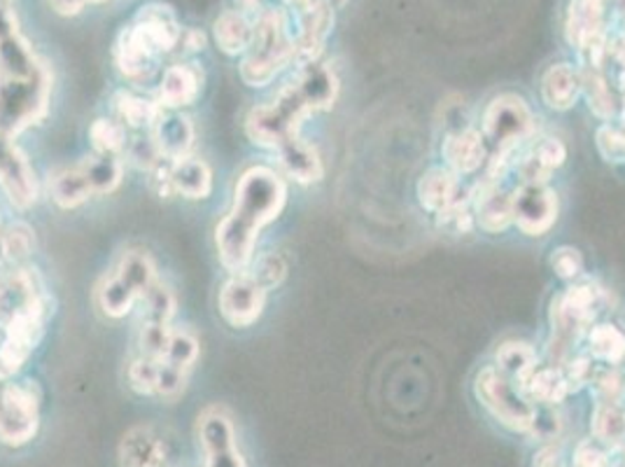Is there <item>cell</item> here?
Returning <instances> with one entry per match:
<instances>
[{
  "mask_svg": "<svg viewBox=\"0 0 625 467\" xmlns=\"http://www.w3.org/2000/svg\"><path fill=\"white\" fill-rule=\"evenodd\" d=\"M80 164L89 178V185H92L94 194H110L119 188L124 167H121V161L117 159V155H96V157L80 161Z\"/></svg>",
  "mask_w": 625,
  "mask_h": 467,
  "instance_id": "cell-36",
  "label": "cell"
},
{
  "mask_svg": "<svg viewBox=\"0 0 625 467\" xmlns=\"http://www.w3.org/2000/svg\"><path fill=\"white\" fill-rule=\"evenodd\" d=\"M255 35V24L247 22V17L239 10H229L220 14L215 22V40L224 54H245Z\"/></svg>",
  "mask_w": 625,
  "mask_h": 467,
  "instance_id": "cell-32",
  "label": "cell"
},
{
  "mask_svg": "<svg viewBox=\"0 0 625 467\" xmlns=\"http://www.w3.org/2000/svg\"><path fill=\"white\" fill-rule=\"evenodd\" d=\"M518 389L539 407H555L570 395L565 376L553 364L551 368H537L523 383H518Z\"/></svg>",
  "mask_w": 625,
  "mask_h": 467,
  "instance_id": "cell-28",
  "label": "cell"
},
{
  "mask_svg": "<svg viewBox=\"0 0 625 467\" xmlns=\"http://www.w3.org/2000/svg\"><path fill=\"white\" fill-rule=\"evenodd\" d=\"M460 192V180L448 167H432L419 180L421 206L434 215L444 213Z\"/></svg>",
  "mask_w": 625,
  "mask_h": 467,
  "instance_id": "cell-24",
  "label": "cell"
},
{
  "mask_svg": "<svg viewBox=\"0 0 625 467\" xmlns=\"http://www.w3.org/2000/svg\"><path fill=\"white\" fill-rule=\"evenodd\" d=\"M0 3H6V6H10V0H0Z\"/></svg>",
  "mask_w": 625,
  "mask_h": 467,
  "instance_id": "cell-57",
  "label": "cell"
},
{
  "mask_svg": "<svg viewBox=\"0 0 625 467\" xmlns=\"http://www.w3.org/2000/svg\"><path fill=\"white\" fill-rule=\"evenodd\" d=\"M50 66L31 77H0V134L10 138L38 125L50 110Z\"/></svg>",
  "mask_w": 625,
  "mask_h": 467,
  "instance_id": "cell-4",
  "label": "cell"
},
{
  "mask_svg": "<svg viewBox=\"0 0 625 467\" xmlns=\"http://www.w3.org/2000/svg\"><path fill=\"white\" fill-rule=\"evenodd\" d=\"M50 194L54 204L61 209H77L85 204L87 199L94 197V190L89 185V178L82 169V164L59 169L50 178Z\"/></svg>",
  "mask_w": 625,
  "mask_h": 467,
  "instance_id": "cell-29",
  "label": "cell"
},
{
  "mask_svg": "<svg viewBox=\"0 0 625 467\" xmlns=\"http://www.w3.org/2000/svg\"><path fill=\"white\" fill-rule=\"evenodd\" d=\"M19 31V22H17V14L10 10V6L0 3V38Z\"/></svg>",
  "mask_w": 625,
  "mask_h": 467,
  "instance_id": "cell-51",
  "label": "cell"
},
{
  "mask_svg": "<svg viewBox=\"0 0 625 467\" xmlns=\"http://www.w3.org/2000/svg\"><path fill=\"white\" fill-rule=\"evenodd\" d=\"M197 360H199V339L190 330H173L169 349H166L161 362L182 374H190Z\"/></svg>",
  "mask_w": 625,
  "mask_h": 467,
  "instance_id": "cell-37",
  "label": "cell"
},
{
  "mask_svg": "<svg viewBox=\"0 0 625 467\" xmlns=\"http://www.w3.org/2000/svg\"><path fill=\"white\" fill-rule=\"evenodd\" d=\"M131 389L142 395H157L159 385V360L138 358L129 368Z\"/></svg>",
  "mask_w": 625,
  "mask_h": 467,
  "instance_id": "cell-43",
  "label": "cell"
},
{
  "mask_svg": "<svg viewBox=\"0 0 625 467\" xmlns=\"http://www.w3.org/2000/svg\"><path fill=\"white\" fill-rule=\"evenodd\" d=\"M287 204L285 180L268 167L247 169L234 190V206L215 230L218 255L226 272L243 274L255 262L259 232L274 222Z\"/></svg>",
  "mask_w": 625,
  "mask_h": 467,
  "instance_id": "cell-1",
  "label": "cell"
},
{
  "mask_svg": "<svg viewBox=\"0 0 625 467\" xmlns=\"http://www.w3.org/2000/svg\"><path fill=\"white\" fill-rule=\"evenodd\" d=\"M530 433H534L539 439H553L560 433V416L553 412V407L537 410Z\"/></svg>",
  "mask_w": 625,
  "mask_h": 467,
  "instance_id": "cell-49",
  "label": "cell"
},
{
  "mask_svg": "<svg viewBox=\"0 0 625 467\" xmlns=\"http://www.w3.org/2000/svg\"><path fill=\"white\" fill-rule=\"evenodd\" d=\"M612 0H570L565 33L570 45L579 50L589 68H602L610 56L607 19Z\"/></svg>",
  "mask_w": 625,
  "mask_h": 467,
  "instance_id": "cell-7",
  "label": "cell"
},
{
  "mask_svg": "<svg viewBox=\"0 0 625 467\" xmlns=\"http://www.w3.org/2000/svg\"><path fill=\"white\" fill-rule=\"evenodd\" d=\"M40 404L29 383H0V442L24 446L38 435Z\"/></svg>",
  "mask_w": 625,
  "mask_h": 467,
  "instance_id": "cell-9",
  "label": "cell"
},
{
  "mask_svg": "<svg viewBox=\"0 0 625 467\" xmlns=\"http://www.w3.org/2000/svg\"><path fill=\"white\" fill-rule=\"evenodd\" d=\"M89 138L98 155H117L127 146V127L117 119L100 117L89 127Z\"/></svg>",
  "mask_w": 625,
  "mask_h": 467,
  "instance_id": "cell-39",
  "label": "cell"
},
{
  "mask_svg": "<svg viewBox=\"0 0 625 467\" xmlns=\"http://www.w3.org/2000/svg\"><path fill=\"white\" fill-rule=\"evenodd\" d=\"M513 222L528 236H544L558 220V194L549 185H520L511 192Z\"/></svg>",
  "mask_w": 625,
  "mask_h": 467,
  "instance_id": "cell-13",
  "label": "cell"
},
{
  "mask_svg": "<svg viewBox=\"0 0 625 467\" xmlns=\"http://www.w3.org/2000/svg\"><path fill=\"white\" fill-rule=\"evenodd\" d=\"M203 75L194 64H173L163 71L157 92V104L161 108H184L192 106L201 94Z\"/></svg>",
  "mask_w": 625,
  "mask_h": 467,
  "instance_id": "cell-21",
  "label": "cell"
},
{
  "mask_svg": "<svg viewBox=\"0 0 625 467\" xmlns=\"http://www.w3.org/2000/svg\"><path fill=\"white\" fill-rule=\"evenodd\" d=\"M572 467H614L612 452L595 439H583L572 458Z\"/></svg>",
  "mask_w": 625,
  "mask_h": 467,
  "instance_id": "cell-44",
  "label": "cell"
},
{
  "mask_svg": "<svg viewBox=\"0 0 625 467\" xmlns=\"http://www.w3.org/2000/svg\"><path fill=\"white\" fill-rule=\"evenodd\" d=\"M472 206L476 211L478 227L488 234L507 232L513 225V206L511 192L499 190V182L492 178H484L474 192L469 194Z\"/></svg>",
  "mask_w": 625,
  "mask_h": 467,
  "instance_id": "cell-18",
  "label": "cell"
},
{
  "mask_svg": "<svg viewBox=\"0 0 625 467\" xmlns=\"http://www.w3.org/2000/svg\"><path fill=\"white\" fill-rule=\"evenodd\" d=\"M134 24L152 40L155 47L161 54H169L180 45L182 29L178 24L176 12L169 6L163 3L142 6L134 19Z\"/></svg>",
  "mask_w": 625,
  "mask_h": 467,
  "instance_id": "cell-22",
  "label": "cell"
},
{
  "mask_svg": "<svg viewBox=\"0 0 625 467\" xmlns=\"http://www.w3.org/2000/svg\"><path fill=\"white\" fill-rule=\"evenodd\" d=\"M331 29H335V6H331L329 0H310V3L299 6L295 61L301 68L318 64Z\"/></svg>",
  "mask_w": 625,
  "mask_h": 467,
  "instance_id": "cell-12",
  "label": "cell"
},
{
  "mask_svg": "<svg viewBox=\"0 0 625 467\" xmlns=\"http://www.w3.org/2000/svg\"><path fill=\"white\" fill-rule=\"evenodd\" d=\"M199 437L205 452V467H247L236 446L234 423L222 410H208L199 418Z\"/></svg>",
  "mask_w": 625,
  "mask_h": 467,
  "instance_id": "cell-16",
  "label": "cell"
},
{
  "mask_svg": "<svg viewBox=\"0 0 625 467\" xmlns=\"http://www.w3.org/2000/svg\"><path fill=\"white\" fill-rule=\"evenodd\" d=\"M551 267H553V272L562 280H576L581 276V272H583V257H581V253L576 248L562 246V248L553 251Z\"/></svg>",
  "mask_w": 625,
  "mask_h": 467,
  "instance_id": "cell-47",
  "label": "cell"
},
{
  "mask_svg": "<svg viewBox=\"0 0 625 467\" xmlns=\"http://www.w3.org/2000/svg\"><path fill=\"white\" fill-rule=\"evenodd\" d=\"M612 8L618 12V17L625 22V0H612Z\"/></svg>",
  "mask_w": 625,
  "mask_h": 467,
  "instance_id": "cell-54",
  "label": "cell"
},
{
  "mask_svg": "<svg viewBox=\"0 0 625 467\" xmlns=\"http://www.w3.org/2000/svg\"><path fill=\"white\" fill-rule=\"evenodd\" d=\"M589 351L593 360L610 364V368H621L625 362V332L612 322L593 325L589 330Z\"/></svg>",
  "mask_w": 625,
  "mask_h": 467,
  "instance_id": "cell-34",
  "label": "cell"
},
{
  "mask_svg": "<svg viewBox=\"0 0 625 467\" xmlns=\"http://www.w3.org/2000/svg\"><path fill=\"white\" fill-rule=\"evenodd\" d=\"M484 138L497 152H513L534 134V115L518 94H499L484 110Z\"/></svg>",
  "mask_w": 625,
  "mask_h": 467,
  "instance_id": "cell-8",
  "label": "cell"
},
{
  "mask_svg": "<svg viewBox=\"0 0 625 467\" xmlns=\"http://www.w3.org/2000/svg\"><path fill=\"white\" fill-rule=\"evenodd\" d=\"M176 316V295L163 283H155L152 290L142 297V322L171 325Z\"/></svg>",
  "mask_w": 625,
  "mask_h": 467,
  "instance_id": "cell-40",
  "label": "cell"
},
{
  "mask_svg": "<svg viewBox=\"0 0 625 467\" xmlns=\"http://www.w3.org/2000/svg\"><path fill=\"white\" fill-rule=\"evenodd\" d=\"M115 110L124 127H131V129L148 127L150 129L163 108L157 104V100L136 96L131 92H119L115 96Z\"/></svg>",
  "mask_w": 625,
  "mask_h": 467,
  "instance_id": "cell-35",
  "label": "cell"
},
{
  "mask_svg": "<svg viewBox=\"0 0 625 467\" xmlns=\"http://www.w3.org/2000/svg\"><path fill=\"white\" fill-rule=\"evenodd\" d=\"M35 246V234L27 225V222H12L3 232H0V255L8 264H19L33 253Z\"/></svg>",
  "mask_w": 625,
  "mask_h": 467,
  "instance_id": "cell-38",
  "label": "cell"
},
{
  "mask_svg": "<svg viewBox=\"0 0 625 467\" xmlns=\"http://www.w3.org/2000/svg\"><path fill=\"white\" fill-rule=\"evenodd\" d=\"M280 157V167L283 171L292 178L301 182V185H310V182H318L325 173L322 169V159L318 155V150L308 146L306 140L297 138V140H289L287 146H283L278 150Z\"/></svg>",
  "mask_w": 625,
  "mask_h": 467,
  "instance_id": "cell-27",
  "label": "cell"
},
{
  "mask_svg": "<svg viewBox=\"0 0 625 467\" xmlns=\"http://www.w3.org/2000/svg\"><path fill=\"white\" fill-rule=\"evenodd\" d=\"M247 274L253 276V278L259 283V286L268 293V290L278 288L280 283L285 280V276H287V264H285V259H283L278 253H268V255L259 257L257 262L250 264Z\"/></svg>",
  "mask_w": 625,
  "mask_h": 467,
  "instance_id": "cell-41",
  "label": "cell"
},
{
  "mask_svg": "<svg viewBox=\"0 0 625 467\" xmlns=\"http://www.w3.org/2000/svg\"><path fill=\"white\" fill-rule=\"evenodd\" d=\"M171 185L173 192L187 199H205L213 192V171L203 159L197 157H182L171 161Z\"/></svg>",
  "mask_w": 625,
  "mask_h": 467,
  "instance_id": "cell-25",
  "label": "cell"
},
{
  "mask_svg": "<svg viewBox=\"0 0 625 467\" xmlns=\"http://www.w3.org/2000/svg\"><path fill=\"white\" fill-rule=\"evenodd\" d=\"M442 157L446 167L457 176H469L476 173L486 164V138L481 131L476 129H463V131H451L446 134L442 144Z\"/></svg>",
  "mask_w": 625,
  "mask_h": 467,
  "instance_id": "cell-19",
  "label": "cell"
},
{
  "mask_svg": "<svg viewBox=\"0 0 625 467\" xmlns=\"http://www.w3.org/2000/svg\"><path fill=\"white\" fill-rule=\"evenodd\" d=\"M203 45H205V38H203L201 31H197V29H184L178 47L184 50V52H199V50H203Z\"/></svg>",
  "mask_w": 625,
  "mask_h": 467,
  "instance_id": "cell-50",
  "label": "cell"
},
{
  "mask_svg": "<svg viewBox=\"0 0 625 467\" xmlns=\"http://www.w3.org/2000/svg\"><path fill=\"white\" fill-rule=\"evenodd\" d=\"M157 283V264L145 251L124 253L115 272L100 283L96 299L108 318H124Z\"/></svg>",
  "mask_w": 625,
  "mask_h": 467,
  "instance_id": "cell-5",
  "label": "cell"
},
{
  "mask_svg": "<svg viewBox=\"0 0 625 467\" xmlns=\"http://www.w3.org/2000/svg\"><path fill=\"white\" fill-rule=\"evenodd\" d=\"M312 106L297 83H289L274 100L257 106L247 115V136L253 144L271 150H280L289 140L301 138V127Z\"/></svg>",
  "mask_w": 625,
  "mask_h": 467,
  "instance_id": "cell-3",
  "label": "cell"
},
{
  "mask_svg": "<svg viewBox=\"0 0 625 467\" xmlns=\"http://www.w3.org/2000/svg\"><path fill=\"white\" fill-rule=\"evenodd\" d=\"M31 314L52 316V301L40 274L19 267L0 276V328L19 316Z\"/></svg>",
  "mask_w": 625,
  "mask_h": 467,
  "instance_id": "cell-10",
  "label": "cell"
},
{
  "mask_svg": "<svg viewBox=\"0 0 625 467\" xmlns=\"http://www.w3.org/2000/svg\"><path fill=\"white\" fill-rule=\"evenodd\" d=\"M558 467H562V465H558Z\"/></svg>",
  "mask_w": 625,
  "mask_h": 467,
  "instance_id": "cell-58",
  "label": "cell"
},
{
  "mask_svg": "<svg viewBox=\"0 0 625 467\" xmlns=\"http://www.w3.org/2000/svg\"><path fill=\"white\" fill-rule=\"evenodd\" d=\"M579 73H581V94L586 96L589 108L602 121H610L618 113V100L614 96L612 85L607 83V77L602 75V68L583 66Z\"/></svg>",
  "mask_w": 625,
  "mask_h": 467,
  "instance_id": "cell-33",
  "label": "cell"
},
{
  "mask_svg": "<svg viewBox=\"0 0 625 467\" xmlns=\"http://www.w3.org/2000/svg\"><path fill=\"white\" fill-rule=\"evenodd\" d=\"M163 54L155 47L152 40L145 35L134 22L124 26L115 45V64L124 77L134 79V83H145L159 66V59Z\"/></svg>",
  "mask_w": 625,
  "mask_h": 467,
  "instance_id": "cell-17",
  "label": "cell"
},
{
  "mask_svg": "<svg viewBox=\"0 0 625 467\" xmlns=\"http://www.w3.org/2000/svg\"><path fill=\"white\" fill-rule=\"evenodd\" d=\"M474 395L502 428L511 433H530L537 407L495 364L476 374Z\"/></svg>",
  "mask_w": 625,
  "mask_h": 467,
  "instance_id": "cell-6",
  "label": "cell"
},
{
  "mask_svg": "<svg viewBox=\"0 0 625 467\" xmlns=\"http://www.w3.org/2000/svg\"><path fill=\"white\" fill-rule=\"evenodd\" d=\"M562 376H565V383L570 393H576L581 389H586V385L593 381V360L589 355H579V358H570L565 364H562Z\"/></svg>",
  "mask_w": 625,
  "mask_h": 467,
  "instance_id": "cell-45",
  "label": "cell"
},
{
  "mask_svg": "<svg viewBox=\"0 0 625 467\" xmlns=\"http://www.w3.org/2000/svg\"><path fill=\"white\" fill-rule=\"evenodd\" d=\"M150 138L161 155V159H182L194 146V125L190 117L184 115H161L155 119V125L150 127Z\"/></svg>",
  "mask_w": 625,
  "mask_h": 467,
  "instance_id": "cell-20",
  "label": "cell"
},
{
  "mask_svg": "<svg viewBox=\"0 0 625 467\" xmlns=\"http://www.w3.org/2000/svg\"><path fill=\"white\" fill-rule=\"evenodd\" d=\"M532 150H534V155L539 157L541 164H544L551 173H553L555 169H560L562 164H565V159H568V148L562 146L558 138H544V140H541V144L534 146Z\"/></svg>",
  "mask_w": 625,
  "mask_h": 467,
  "instance_id": "cell-48",
  "label": "cell"
},
{
  "mask_svg": "<svg viewBox=\"0 0 625 467\" xmlns=\"http://www.w3.org/2000/svg\"><path fill=\"white\" fill-rule=\"evenodd\" d=\"M0 188L17 209H31L38 199V180L14 138L0 134Z\"/></svg>",
  "mask_w": 625,
  "mask_h": 467,
  "instance_id": "cell-15",
  "label": "cell"
},
{
  "mask_svg": "<svg viewBox=\"0 0 625 467\" xmlns=\"http://www.w3.org/2000/svg\"><path fill=\"white\" fill-rule=\"evenodd\" d=\"M236 3H239V8H241L243 12H253V10L259 8L262 0H236Z\"/></svg>",
  "mask_w": 625,
  "mask_h": 467,
  "instance_id": "cell-53",
  "label": "cell"
},
{
  "mask_svg": "<svg viewBox=\"0 0 625 467\" xmlns=\"http://www.w3.org/2000/svg\"><path fill=\"white\" fill-rule=\"evenodd\" d=\"M285 3H295V6H306L310 0H285Z\"/></svg>",
  "mask_w": 625,
  "mask_h": 467,
  "instance_id": "cell-55",
  "label": "cell"
},
{
  "mask_svg": "<svg viewBox=\"0 0 625 467\" xmlns=\"http://www.w3.org/2000/svg\"><path fill=\"white\" fill-rule=\"evenodd\" d=\"M618 113H621V119H623V127H625V104H623V108H618Z\"/></svg>",
  "mask_w": 625,
  "mask_h": 467,
  "instance_id": "cell-56",
  "label": "cell"
},
{
  "mask_svg": "<svg viewBox=\"0 0 625 467\" xmlns=\"http://www.w3.org/2000/svg\"><path fill=\"white\" fill-rule=\"evenodd\" d=\"M121 467H163L166 446L150 428H134L119 446Z\"/></svg>",
  "mask_w": 625,
  "mask_h": 467,
  "instance_id": "cell-26",
  "label": "cell"
},
{
  "mask_svg": "<svg viewBox=\"0 0 625 467\" xmlns=\"http://www.w3.org/2000/svg\"><path fill=\"white\" fill-rule=\"evenodd\" d=\"M581 94V73L570 64H553L541 77V98L551 110H570Z\"/></svg>",
  "mask_w": 625,
  "mask_h": 467,
  "instance_id": "cell-23",
  "label": "cell"
},
{
  "mask_svg": "<svg viewBox=\"0 0 625 467\" xmlns=\"http://www.w3.org/2000/svg\"><path fill=\"white\" fill-rule=\"evenodd\" d=\"M47 318L50 316L45 314H31L19 316L6 325V339L0 341V381L14 376L24 368L45 332Z\"/></svg>",
  "mask_w": 625,
  "mask_h": 467,
  "instance_id": "cell-14",
  "label": "cell"
},
{
  "mask_svg": "<svg viewBox=\"0 0 625 467\" xmlns=\"http://www.w3.org/2000/svg\"><path fill=\"white\" fill-rule=\"evenodd\" d=\"M593 393L597 397V402H607V404H621V400L625 397V372L621 368H610L593 374Z\"/></svg>",
  "mask_w": 625,
  "mask_h": 467,
  "instance_id": "cell-42",
  "label": "cell"
},
{
  "mask_svg": "<svg viewBox=\"0 0 625 467\" xmlns=\"http://www.w3.org/2000/svg\"><path fill=\"white\" fill-rule=\"evenodd\" d=\"M266 295L268 293L247 272L232 274L220 290V314L232 328H250L262 318Z\"/></svg>",
  "mask_w": 625,
  "mask_h": 467,
  "instance_id": "cell-11",
  "label": "cell"
},
{
  "mask_svg": "<svg viewBox=\"0 0 625 467\" xmlns=\"http://www.w3.org/2000/svg\"><path fill=\"white\" fill-rule=\"evenodd\" d=\"M595 140H597V150L604 159L614 161V164H621V161H625V134L623 131H618L610 125H604V127L597 129Z\"/></svg>",
  "mask_w": 625,
  "mask_h": 467,
  "instance_id": "cell-46",
  "label": "cell"
},
{
  "mask_svg": "<svg viewBox=\"0 0 625 467\" xmlns=\"http://www.w3.org/2000/svg\"><path fill=\"white\" fill-rule=\"evenodd\" d=\"M289 61H295V33L285 12L262 10L255 22V35L241 64V77L250 87H266Z\"/></svg>",
  "mask_w": 625,
  "mask_h": 467,
  "instance_id": "cell-2",
  "label": "cell"
},
{
  "mask_svg": "<svg viewBox=\"0 0 625 467\" xmlns=\"http://www.w3.org/2000/svg\"><path fill=\"white\" fill-rule=\"evenodd\" d=\"M591 431L595 442L607 446L610 452H621L625 446V410L621 404L597 402L591 418Z\"/></svg>",
  "mask_w": 625,
  "mask_h": 467,
  "instance_id": "cell-31",
  "label": "cell"
},
{
  "mask_svg": "<svg viewBox=\"0 0 625 467\" xmlns=\"http://www.w3.org/2000/svg\"><path fill=\"white\" fill-rule=\"evenodd\" d=\"M539 364L537 351L528 341H505L495 353V368L513 383H523Z\"/></svg>",
  "mask_w": 625,
  "mask_h": 467,
  "instance_id": "cell-30",
  "label": "cell"
},
{
  "mask_svg": "<svg viewBox=\"0 0 625 467\" xmlns=\"http://www.w3.org/2000/svg\"><path fill=\"white\" fill-rule=\"evenodd\" d=\"M558 465L562 463H560V454L553 449V446H544V449H541L532 460V467H558Z\"/></svg>",
  "mask_w": 625,
  "mask_h": 467,
  "instance_id": "cell-52",
  "label": "cell"
}]
</instances>
